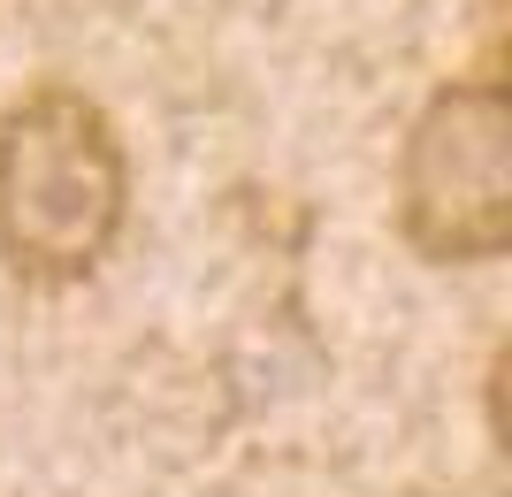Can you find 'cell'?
Masks as SVG:
<instances>
[{"label":"cell","mask_w":512,"mask_h":497,"mask_svg":"<svg viewBox=\"0 0 512 497\" xmlns=\"http://www.w3.org/2000/svg\"><path fill=\"white\" fill-rule=\"evenodd\" d=\"M130 222V146L77 85H31L0 115V260L31 291L85 283Z\"/></svg>","instance_id":"cell-1"},{"label":"cell","mask_w":512,"mask_h":497,"mask_svg":"<svg viewBox=\"0 0 512 497\" xmlns=\"http://www.w3.org/2000/svg\"><path fill=\"white\" fill-rule=\"evenodd\" d=\"M398 238L428 268H482L512 253V92L497 69L436 85L406 123Z\"/></svg>","instance_id":"cell-2"}]
</instances>
